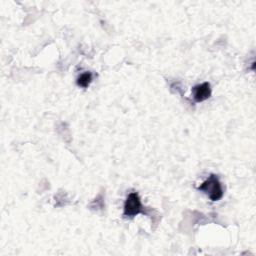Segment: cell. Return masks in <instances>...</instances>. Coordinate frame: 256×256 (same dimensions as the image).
<instances>
[{
  "label": "cell",
  "mask_w": 256,
  "mask_h": 256,
  "mask_svg": "<svg viewBox=\"0 0 256 256\" xmlns=\"http://www.w3.org/2000/svg\"><path fill=\"white\" fill-rule=\"evenodd\" d=\"M198 190L203 191L212 201H218L223 196V190L221 184L216 175L212 174L210 177L205 180L199 187Z\"/></svg>",
  "instance_id": "cell-1"
},
{
  "label": "cell",
  "mask_w": 256,
  "mask_h": 256,
  "mask_svg": "<svg viewBox=\"0 0 256 256\" xmlns=\"http://www.w3.org/2000/svg\"><path fill=\"white\" fill-rule=\"evenodd\" d=\"M142 212L141 200L136 192H132L128 195L124 204V215L126 217H134Z\"/></svg>",
  "instance_id": "cell-2"
},
{
  "label": "cell",
  "mask_w": 256,
  "mask_h": 256,
  "mask_svg": "<svg viewBox=\"0 0 256 256\" xmlns=\"http://www.w3.org/2000/svg\"><path fill=\"white\" fill-rule=\"evenodd\" d=\"M192 93H193V97H194L195 101H197V102L205 101L206 99H208L211 96L210 84L208 82L198 84L193 87Z\"/></svg>",
  "instance_id": "cell-3"
},
{
  "label": "cell",
  "mask_w": 256,
  "mask_h": 256,
  "mask_svg": "<svg viewBox=\"0 0 256 256\" xmlns=\"http://www.w3.org/2000/svg\"><path fill=\"white\" fill-rule=\"evenodd\" d=\"M92 81V74L90 72H85L81 74L77 79V85L83 88H86L89 86V84Z\"/></svg>",
  "instance_id": "cell-4"
}]
</instances>
